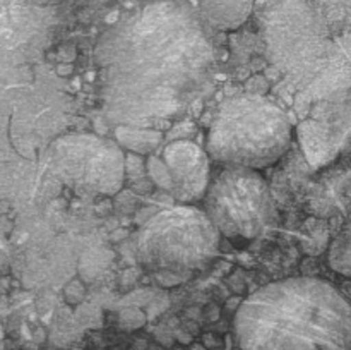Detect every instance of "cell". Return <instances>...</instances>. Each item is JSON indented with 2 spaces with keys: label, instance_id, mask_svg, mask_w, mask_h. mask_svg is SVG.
Here are the masks:
<instances>
[{
  "label": "cell",
  "instance_id": "obj_7",
  "mask_svg": "<svg viewBox=\"0 0 351 350\" xmlns=\"http://www.w3.org/2000/svg\"><path fill=\"white\" fill-rule=\"evenodd\" d=\"M51 165L72 191L84 196H115L125 182V153L96 134H67L50 146Z\"/></svg>",
  "mask_w": 351,
  "mask_h": 350
},
{
  "label": "cell",
  "instance_id": "obj_2",
  "mask_svg": "<svg viewBox=\"0 0 351 350\" xmlns=\"http://www.w3.org/2000/svg\"><path fill=\"white\" fill-rule=\"evenodd\" d=\"M233 333L242 350H351V309L322 278H285L240 302Z\"/></svg>",
  "mask_w": 351,
  "mask_h": 350
},
{
  "label": "cell",
  "instance_id": "obj_10",
  "mask_svg": "<svg viewBox=\"0 0 351 350\" xmlns=\"http://www.w3.org/2000/svg\"><path fill=\"white\" fill-rule=\"evenodd\" d=\"M256 0H199V16L218 31L239 30L252 14Z\"/></svg>",
  "mask_w": 351,
  "mask_h": 350
},
{
  "label": "cell",
  "instance_id": "obj_17",
  "mask_svg": "<svg viewBox=\"0 0 351 350\" xmlns=\"http://www.w3.org/2000/svg\"><path fill=\"white\" fill-rule=\"evenodd\" d=\"M2 335H3V331H2V326H0V338H2Z\"/></svg>",
  "mask_w": 351,
  "mask_h": 350
},
{
  "label": "cell",
  "instance_id": "obj_3",
  "mask_svg": "<svg viewBox=\"0 0 351 350\" xmlns=\"http://www.w3.org/2000/svg\"><path fill=\"white\" fill-rule=\"evenodd\" d=\"M261 31L267 60L307 102L348 98V48L332 40L311 0H266Z\"/></svg>",
  "mask_w": 351,
  "mask_h": 350
},
{
  "label": "cell",
  "instance_id": "obj_11",
  "mask_svg": "<svg viewBox=\"0 0 351 350\" xmlns=\"http://www.w3.org/2000/svg\"><path fill=\"white\" fill-rule=\"evenodd\" d=\"M117 144L125 148L127 151L136 154H149L160 146L163 141V132L151 127H136V126H117L115 129Z\"/></svg>",
  "mask_w": 351,
  "mask_h": 350
},
{
  "label": "cell",
  "instance_id": "obj_14",
  "mask_svg": "<svg viewBox=\"0 0 351 350\" xmlns=\"http://www.w3.org/2000/svg\"><path fill=\"white\" fill-rule=\"evenodd\" d=\"M120 321H122L123 328L136 329L141 328V326L146 323V316H144V312L139 311V309H125V311L120 314Z\"/></svg>",
  "mask_w": 351,
  "mask_h": 350
},
{
  "label": "cell",
  "instance_id": "obj_5",
  "mask_svg": "<svg viewBox=\"0 0 351 350\" xmlns=\"http://www.w3.org/2000/svg\"><path fill=\"white\" fill-rule=\"evenodd\" d=\"M221 235L197 205H175L154 213L137 232L141 266L165 287L201 273L218 257Z\"/></svg>",
  "mask_w": 351,
  "mask_h": 350
},
{
  "label": "cell",
  "instance_id": "obj_9",
  "mask_svg": "<svg viewBox=\"0 0 351 350\" xmlns=\"http://www.w3.org/2000/svg\"><path fill=\"white\" fill-rule=\"evenodd\" d=\"M339 110V108H338ZM339 113H336L335 119ZM331 115H315L312 119H305L298 124L297 132L300 141L302 151L305 160L314 168H321L329 165L338 158L339 150L348 139V120L339 119L338 122H331Z\"/></svg>",
  "mask_w": 351,
  "mask_h": 350
},
{
  "label": "cell",
  "instance_id": "obj_1",
  "mask_svg": "<svg viewBox=\"0 0 351 350\" xmlns=\"http://www.w3.org/2000/svg\"><path fill=\"white\" fill-rule=\"evenodd\" d=\"M95 62L106 119L161 130L209 88L215 47L195 10L177 0H156L108 27Z\"/></svg>",
  "mask_w": 351,
  "mask_h": 350
},
{
  "label": "cell",
  "instance_id": "obj_12",
  "mask_svg": "<svg viewBox=\"0 0 351 350\" xmlns=\"http://www.w3.org/2000/svg\"><path fill=\"white\" fill-rule=\"evenodd\" d=\"M329 264H331V268L336 273H341L345 277L350 275V237L346 232L339 235L331 246Z\"/></svg>",
  "mask_w": 351,
  "mask_h": 350
},
{
  "label": "cell",
  "instance_id": "obj_6",
  "mask_svg": "<svg viewBox=\"0 0 351 350\" xmlns=\"http://www.w3.org/2000/svg\"><path fill=\"white\" fill-rule=\"evenodd\" d=\"M201 202L219 235L235 242L257 239L274 216L267 180L252 168L225 165L209 178Z\"/></svg>",
  "mask_w": 351,
  "mask_h": 350
},
{
  "label": "cell",
  "instance_id": "obj_13",
  "mask_svg": "<svg viewBox=\"0 0 351 350\" xmlns=\"http://www.w3.org/2000/svg\"><path fill=\"white\" fill-rule=\"evenodd\" d=\"M147 174H149L151 180L158 185L163 191L170 192L171 182L170 175H168L167 167H165L163 160H158V158H151L149 163H147Z\"/></svg>",
  "mask_w": 351,
  "mask_h": 350
},
{
  "label": "cell",
  "instance_id": "obj_19",
  "mask_svg": "<svg viewBox=\"0 0 351 350\" xmlns=\"http://www.w3.org/2000/svg\"><path fill=\"white\" fill-rule=\"evenodd\" d=\"M215 350H223V349H218V347H216V349Z\"/></svg>",
  "mask_w": 351,
  "mask_h": 350
},
{
  "label": "cell",
  "instance_id": "obj_15",
  "mask_svg": "<svg viewBox=\"0 0 351 350\" xmlns=\"http://www.w3.org/2000/svg\"><path fill=\"white\" fill-rule=\"evenodd\" d=\"M195 132V126L192 122H187V120H184V122H178V124H171L170 130H168V134H170V139L171 141H177V139H189V136H192V134Z\"/></svg>",
  "mask_w": 351,
  "mask_h": 350
},
{
  "label": "cell",
  "instance_id": "obj_4",
  "mask_svg": "<svg viewBox=\"0 0 351 350\" xmlns=\"http://www.w3.org/2000/svg\"><path fill=\"white\" fill-rule=\"evenodd\" d=\"M293 126L267 96L245 93L223 102L209 126L206 153L219 165L263 170L288 151Z\"/></svg>",
  "mask_w": 351,
  "mask_h": 350
},
{
  "label": "cell",
  "instance_id": "obj_8",
  "mask_svg": "<svg viewBox=\"0 0 351 350\" xmlns=\"http://www.w3.org/2000/svg\"><path fill=\"white\" fill-rule=\"evenodd\" d=\"M163 163L170 175V194L178 205H195L211 178V158L191 139H177L163 150Z\"/></svg>",
  "mask_w": 351,
  "mask_h": 350
},
{
  "label": "cell",
  "instance_id": "obj_18",
  "mask_svg": "<svg viewBox=\"0 0 351 350\" xmlns=\"http://www.w3.org/2000/svg\"><path fill=\"white\" fill-rule=\"evenodd\" d=\"M232 350H242V349H239V347H235V349H232Z\"/></svg>",
  "mask_w": 351,
  "mask_h": 350
},
{
  "label": "cell",
  "instance_id": "obj_20",
  "mask_svg": "<svg viewBox=\"0 0 351 350\" xmlns=\"http://www.w3.org/2000/svg\"><path fill=\"white\" fill-rule=\"evenodd\" d=\"M112 350H113V349H112Z\"/></svg>",
  "mask_w": 351,
  "mask_h": 350
},
{
  "label": "cell",
  "instance_id": "obj_16",
  "mask_svg": "<svg viewBox=\"0 0 351 350\" xmlns=\"http://www.w3.org/2000/svg\"><path fill=\"white\" fill-rule=\"evenodd\" d=\"M191 350H208V349H206V347L202 345V343H194V345L191 347Z\"/></svg>",
  "mask_w": 351,
  "mask_h": 350
}]
</instances>
